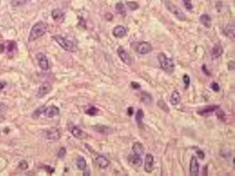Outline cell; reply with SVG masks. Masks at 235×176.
<instances>
[{
    "instance_id": "7",
    "label": "cell",
    "mask_w": 235,
    "mask_h": 176,
    "mask_svg": "<svg viewBox=\"0 0 235 176\" xmlns=\"http://www.w3.org/2000/svg\"><path fill=\"white\" fill-rule=\"evenodd\" d=\"M118 55L121 60H122L125 64H127V65L128 66L131 65V63H132V60H131L130 55H129L128 52L126 51L123 47H121V46L119 47L118 50Z\"/></svg>"
},
{
    "instance_id": "11",
    "label": "cell",
    "mask_w": 235,
    "mask_h": 176,
    "mask_svg": "<svg viewBox=\"0 0 235 176\" xmlns=\"http://www.w3.org/2000/svg\"><path fill=\"white\" fill-rule=\"evenodd\" d=\"M154 160L153 155L150 153L145 155V165H144V169L146 173H151L154 168Z\"/></svg>"
},
{
    "instance_id": "22",
    "label": "cell",
    "mask_w": 235,
    "mask_h": 176,
    "mask_svg": "<svg viewBox=\"0 0 235 176\" xmlns=\"http://www.w3.org/2000/svg\"><path fill=\"white\" fill-rule=\"evenodd\" d=\"M180 101H181V96H180L179 92L176 90L173 91V93L171 94V100H170L171 105L173 106H177L180 102Z\"/></svg>"
},
{
    "instance_id": "20",
    "label": "cell",
    "mask_w": 235,
    "mask_h": 176,
    "mask_svg": "<svg viewBox=\"0 0 235 176\" xmlns=\"http://www.w3.org/2000/svg\"><path fill=\"white\" fill-rule=\"evenodd\" d=\"M200 23L203 25L204 27L206 28H210L212 25V19L211 17L208 15V14H202L200 17Z\"/></svg>"
},
{
    "instance_id": "9",
    "label": "cell",
    "mask_w": 235,
    "mask_h": 176,
    "mask_svg": "<svg viewBox=\"0 0 235 176\" xmlns=\"http://www.w3.org/2000/svg\"><path fill=\"white\" fill-rule=\"evenodd\" d=\"M52 89V87L51 84L48 83H44L38 88V93H37V97L38 98H43V97L46 96V94H48V93L51 92Z\"/></svg>"
},
{
    "instance_id": "32",
    "label": "cell",
    "mask_w": 235,
    "mask_h": 176,
    "mask_svg": "<svg viewBox=\"0 0 235 176\" xmlns=\"http://www.w3.org/2000/svg\"><path fill=\"white\" fill-rule=\"evenodd\" d=\"M127 5L131 11H135V10L138 9L139 7L138 4L137 2H129L127 3Z\"/></svg>"
},
{
    "instance_id": "42",
    "label": "cell",
    "mask_w": 235,
    "mask_h": 176,
    "mask_svg": "<svg viewBox=\"0 0 235 176\" xmlns=\"http://www.w3.org/2000/svg\"><path fill=\"white\" fill-rule=\"evenodd\" d=\"M133 112H134V111L132 108H131L130 107V108H128V114L129 115V116H131V115L133 114Z\"/></svg>"
},
{
    "instance_id": "18",
    "label": "cell",
    "mask_w": 235,
    "mask_h": 176,
    "mask_svg": "<svg viewBox=\"0 0 235 176\" xmlns=\"http://www.w3.org/2000/svg\"><path fill=\"white\" fill-rule=\"evenodd\" d=\"M52 16L54 21L58 22H62L65 19V13L60 9L53 10L52 12Z\"/></svg>"
},
{
    "instance_id": "28",
    "label": "cell",
    "mask_w": 235,
    "mask_h": 176,
    "mask_svg": "<svg viewBox=\"0 0 235 176\" xmlns=\"http://www.w3.org/2000/svg\"><path fill=\"white\" fill-rule=\"evenodd\" d=\"M115 10H116V11L118 12V13L119 14H121V15H122V16L126 15V9L123 3H121V2L117 3L116 5H115Z\"/></svg>"
},
{
    "instance_id": "15",
    "label": "cell",
    "mask_w": 235,
    "mask_h": 176,
    "mask_svg": "<svg viewBox=\"0 0 235 176\" xmlns=\"http://www.w3.org/2000/svg\"><path fill=\"white\" fill-rule=\"evenodd\" d=\"M223 52V50L221 45L219 44H214L211 50L212 58L213 59H217V58H220Z\"/></svg>"
},
{
    "instance_id": "33",
    "label": "cell",
    "mask_w": 235,
    "mask_h": 176,
    "mask_svg": "<svg viewBox=\"0 0 235 176\" xmlns=\"http://www.w3.org/2000/svg\"><path fill=\"white\" fill-rule=\"evenodd\" d=\"M183 81H184V88L187 89V88L189 87L190 86V78L189 75H187V74H184L183 76Z\"/></svg>"
},
{
    "instance_id": "29",
    "label": "cell",
    "mask_w": 235,
    "mask_h": 176,
    "mask_svg": "<svg viewBox=\"0 0 235 176\" xmlns=\"http://www.w3.org/2000/svg\"><path fill=\"white\" fill-rule=\"evenodd\" d=\"M45 109H46L45 106L39 107V108H38V109H36V110L34 111L33 114H32V117H33L34 118H38L40 115L44 114V111H45Z\"/></svg>"
},
{
    "instance_id": "27",
    "label": "cell",
    "mask_w": 235,
    "mask_h": 176,
    "mask_svg": "<svg viewBox=\"0 0 235 176\" xmlns=\"http://www.w3.org/2000/svg\"><path fill=\"white\" fill-rule=\"evenodd\" d=\"M30 0H12L11 5L13 7H20L27 4Z\"/></svg>"
},
{
    "instance_id": "38",
    "label": "cell",
    "mask_w": 235,
    "mask_h": 176,
    "mask_svg": "<svg viewBox=\"0 0 235 176\" xmlns=\"http://www.w3.org/2000/svg\"><path fill=\"white\" fill-rule=\"evenodd\" d=\"M19 167L21 168V169H26L28 168V164L27 161H21V162L19 163Z\"/></svg>"
},
{
    "instance_id": "1",
    "label": "cell",
    "mask_w": 235,
    "mask_h": 176,
    "mask_svg": "<svg viewBox=\"0 0 235 176\" xmlns=\"http://www.w3.org/2000/svg\"><path fill=\"white\" fill-rule=\"evenodd\" d=\"M48 30V25L45 22L39 21L32 26L29 36V41H34L45 35Z\"/></svg>"
},
{
    "instance_id": "16",
    "label": "cell",
    "mask_w": 235,
    "mask_h": 176,
    "mask_svg": "<svg viewBox=\"0 0 235 176\" xmlns=\"http://www.w3.org/2000/svg\"><path fill=\"white\" fill-rule=\"evenodd\" d=\"M113 34L115 38H122L127 34V29L122 25H118L113 29Z\"/></svg>"
},
{
    "instance_id": "4",
    "label": "cell",
    "mask_w": 235,
    "mask_h": 176,
    "mask_svg": "<svg viewBox=\"0 0 235 176\" xmlns=\"http://www.w3.org/2000/svg\"><path fill=\"white\" fill-rule=\"evenodd\" d=\"M165 4L166 5V7H167V9L171 13H173L178 19L182 21H185L186 19H187V18H186V15L183 13V11H182L179 7H178L177 6L174 5L173 2H170V1H168V0L167 1H165Z\"/></svg>"
},
{
    "instance_id": "21",
    "label": "cell",
    "mask_w": 235,
    "mask_h": 176,
    "mask_svg": "<svg viewBox=\"0 0 235 176\" xmlns=\"http://www.w3.org/2000/svg\"><path fill=\"white\" fill-rule=\"evenodd\" d=\"M132 151L135 154L142 156L144 153V147L141 143L135 142L132 146Z\"/></svg>"
},
{
    "instance_id": "17",
    "label": "cell",
    "mask_w": 235,
    "mask_h": 176,
    "mask_svg": "<svg viewBox=\"0 0 235 176\" xmlns=\"http://www.w3.org/2000/svg\"><path fill=\"white\" fill-rule=\"evenodd\" d=\"M223 33L226 37L229 38L230 39L234 40L235 37V27L233 24H229L224 28Z\"/></svg>"
},
{
    "instance_id": "13",
    "label": "cell",
    "mask_w": 235,
    "mask_h": 176,
    "mask_svg": "<svg viewBox=\"0 0 235 176\" xmlns=\"http://www.w3.org/2000/svg\"><path fill=\"white\" fill-rule=\"evenodd\" d=\"M129 159V163L130 164L131 166L135 167H140L143 164V161H142L141 156H140L138 155L134 154L130 155L128 158Z\"/></svg>"
},
{
    "instance_id": "3",
    "label": "cell",
    "mask_w": 235,
    "mask_h": 176,
    "mask_svg": "<svg viewBox=\"0 0 235 176\" xmlns=\"http://www.w3.org/2000/svg\"><path fill=\"white\" fill-rule=\"evenodd\" d=\"M53 38L55 40L57 43L60 45L62 49L66 50L68 52H76V46L75 44L71 40L68 38H64L63 36L60 35H56L54 36Z\"/></svg>"
},
{
    "instance_id": "43",
    "label": "cell",
    "mask_w": 235,
    "mask_h": 176,
    "mask_svg": "<svg viewBox=\"0 0 235 176\" xmlns=\"http://www.w3.org/2000/svg\"><path fill=\"white\" fill-rule=\"evenodd\" d=\"M203 70H204V73L207 74V75H210V73H209V72H207V69H206V65H204V66H203Z\"/></svg>"
},
{
    "instance_id": "40",
    "label": "cell",
    "mask_w": 235,
    "mask_h": 176,
    "mask_svg": "<svg viewBox=\"0 0 235 176\" xmlns=\"http://www.w3.org/2000/svg\"><path fill=\"white\" fill-rule=\"evenodd\" d=\"M228 70L230 71H234V68H235V63L233 61V60H231V61H229V63H228Z\"/></svg>"
},
{
    "instance_id": "12",
    "label": "cell",
    "mask_w": 235,
    "mask_h": 176,
    "mask_svg": "<svg viewBox=\"0 0 235 176\" xmlns=\"http://www.w3.org/2000/svg\"><path fill=\"white\" fill-rule=\"evenodd\" d=\"M218 108H219V106L218 105H210V106H206L204 108H201L198 112V114L201 115V116H205V115H208L214 112L215 111L218 110Z\"/></svg>"
},
{
    "instance_id": "25",
    "label": "cell",
    "mask_w": 235,
    "mask_h": 176,
    "mask_svg": "<svg viewBox=\"0 0 235 176\" xmlns=\"http://www.w3.org/2000/svg\"><path fill=\"white\" fill-rule=\"evenodd\" d=\"M76 165H77V167L80 170H85L86 169L87 167V163L85 159H84L83 157H79L77 159V161H76Z\"/></svg>"
},
{
    "instance_id": "34",
    "label": "cell",
    "mask_w": 235,
    "mask_h": 176,
    "mask_svg": "<svg viewBox=\"0 0 235 176\" xmlns=\"http://www.w3.org/2000/svg\"><path fill=\"white\" fill-rule=\"evenodd\" d=\"M98 111L99 110L96 108V107H91V108H89L88 110L86 111V114L88 115H90V116H94V115H96L97 113H98Z\"/></svg>"
},
{
    "instance_id": "44",
    "label": "cell",
    "mask_w": 235,
    "mask_h": 176,
    "mask_svg": "<svg viewBox=\"0 0 235 176\" xmlns=\"http://www.w3.org/2000/svg\"><path fill=\"white\" fill-rule=\"evenodd\" d=\"M5 85H6V83L5 82H0V90L2 89L5 86Z\"/></svg>"
},
{
    "instance_id": "41",
    "label": "cell",
    "mask_w": 235,
    "mask_h": 176,
    "mask_svg": "<svg viewBox=\"0 0 235 176\" xmlns=\"http://www.w3.org/2000/svg\"><path fill=\"white\" fill-rule=\"evenodd\" d=\"M131 87L133 88H135V89H139L141 88V85L137 82H132L131 83Z\"/></svg>"
},
{
    "instance_id": "37",
    "label": "cell",
    "mask_w": 235,
    "mask_h": 176,
    "mask_svg": "<svg viewBox=\"0 0 235 176\" xmlns=\"http://www.w3.org/2000/svg\"><path fill=\"white\" fill-rule=\"evenodd\" d=\"M211 86L212 89L213 90L214 92H219V90H220V86H219V85H218V83H217L216 82L212 83L211 86Z\"/></svg>"
},
{
    "instance_id": "8",
    "label": "cell",
    "mask_w": 235,
    "mask_h": 176,
    "mask_svg": "<svg viewBox=\"0 0 235 176\" xmlns=\"http://www.w3.org/2000/svg\"><path fill=\"white\" fill-rule=\"evenodd\" d=\"M137 51L140 55H146L152 51V46L149 42L143 41L138 44Z\"/></svg>"
},
{
    "instance_id": "24",
    "label": "cell",
    "mask_w": 235,
    "mask_h": 176,
    "mask_svg": "<svg viewBox=\"0 0 235 176\" xmlns=\"http://www.w3.org/2000/svg\"><path fill=\"white\" fill-rule=\"evenodd\" d=\"M71 132L72 135L74 136L75 138H77V139L84 138L85 133L81 130L80 127H78L76 126H74L71 128Z\"/></svg>"
},
{
    "instance_id": "36",
    "label": "cell",
    "mask_w": 235,
    "mask_h": 176,
    "mask_svg": "<svg viewBox=\"0 0 235 176\" xmlns=\"http://www.w3.org/2000/svg\"><path fill=\"white\" fill-rule=\"evenodd\" d=\"M66 154V149L65 147H61L59 151L58 152V157L60 159H62L65 157V155Z\"/></svg>"
},
{
    "instance_id": "31",
    "label": "cell",
    "mask_w": 235,
    "mask_h": 176,
    "mask_svg": "<svg viewBox=\"0 0 235 176\" xmlns=\"http://www.w3.org/2000/svg\"><path fill=\"white\" fill-rule=\"evenodd\" d=\"M157 105H158V106H159V108L162 109V110L165 111V112H167V113L169 112V108L168 107L167 104H166V103L164 102L163 100H160L158 101Z\"/></svg>"
},
{
    "instance_id": "23",
    "label": "cell",
    "mask_w": 235,
    "mask_h": 176,
    "mask_svg": "<svg viewBox=\"0 0 235 176\" xmlns=\"http://www.w3.org/2000/svg\"><path fill=\"white\" fill-rule=\"evenodd\" d=\"M143 118H144V112L142 109H138L135 115V120L137 123V125L140 128H143Z\"/></svg>"
},
{
    "instance_id": "14",
    "label": "cell",
    "mask_w": 235,
    "mask_h": 176,
    "mask_svg": "<svg viewBox=\"0 0 235 176\" xmlns=\"http://www.w3.org/2000/svg\"><path fill=\"white\" fill-rule=\"evenodd\" d=\"M60 113V109H59L57 106H51L48 108H46L45 111H44V115L46 117L48 118H52V117L57 116Z\"/></svg>"
},
{
    "instance_id": "39",
    "label": "cell",
    "mask_w": 235,
    "mask_h": 176,
    "mask_svg": "<svg viewBox=\"0 0 235 176\" xmlns=\"http://www.w3.org/2000/svg\"><path fill=\"white\" fill-rule=\"evenodd\" d=\"M196 153H197L198 156L200 158V159L203 160L204 159V157H205V154H204V153L201 150H198L196 151Z\"/></svg>"
},
{
    "instance_id": "5",
    "label": "cell",
    "mask_w": 235,
    "mask_h": 176,
    "mask_svg": "<svg viewBox=\"0 0 235 176\" xmlns=\"http://www.w3.org/2000/svg\"><path fill=\"white\" fill-rule=\"evenodd\" d=\"M46 137L48 140L58 141L61 137V133L56 127H52L46 131Z\"/></svg>"
},
{
    "instance_id": "6",
    "label": "cell",
    "mask_w": 235,
    "mask_h": 176,
    "mask_svg": "<svg viewBox=\"0 0 235 176\" xmlns=\"http://www.w3.org/2000/svg\"><path fill=\"white\" fill-rule=\"evenodd\" d=\"M199 173V164L197 158L192 156L190 161V175L191 176H198Z\"/></svg>"
},
{
    "instance_id": "2",
    "label": "cell",
    "mask_w": 235,
    "mask_h": 176,
    "mask_svg": "<svg viewBox=\"0 0 235 176\" xmlns=\"http://www.w3.org/2000/svg\"><path fill=\"white\" fill-rule=\"evenodd\" d=\"M158 60H159L160 67L163 71H165L168 74H173L174 70H175V65L173 60L164 54L163 52H160L157 55Z\"/></svg>"
},
{
    "instance_id": "30",
    "label": "cell",
    "mask_w": 235,
    "mask_h": 176,
    "mask_svg": "<svg viewBox=\"0 0 235 176\" xmlns=\"http://www.w3.org/2000/svg\"><path fill=\"white\" fill-rule=\"evenodd\" d=\"M94 127H95V129H96V131H99V133H107V134L109 133L108 131H111L110 128H109V127H107L103 126V125H97V126H95Z\"/></svg>"
},
{
    "instance_id": "19",
    "label": "cell",
    "mask_w": 235,
    "mask_h": 176,
    "mask_svg": "<svg viewBox=\"0 0 235 176\" xmlns=\"http://www.w3.org/2000/svg\"><path fill=\"white\" fill-rule=\"evenodd\" d=\"M96 163L99 167L102 168V169H105L110 164L109 160L103 155H99L96 158Z\"/></svg>"
},
{
    "instance_id": "26",
    "label": "cell",
    "mask_w": 235,
    "mask_h": 176,
    "mask_svg": "<svg viewBox=\"0 0 235 176\" xmlns=\"http://www.w3.org/2000/svg\"><path fill=\"white\" fill-rule=\"evenodd\" d=\"M141 99L143 102L148 105L150 104L151 102V101H152V98H151V95L146 92H142Z\"/></svg>"
},
{
    "instance_id": "10",
    "label": "cell",
    "mask_w": 235,
    "mask_h": 176,
    "mask_svg": "<svg viewBox=\"0 0 235 176\" xmlns=\"http://www.w3.org/2000/svg\"><path fill=\"white\" fill-rule=\"evenodd\" d=\"M37 59L40 69L44 71H47L49 66H48V59L45 55L40 52L37 55Z\"/></svg>"
},
{
    "instance_id": "35",
    "label": "cell",
    "mask_w": 235,
    "mask_h": 176,
    "mask_svg": "<svg viewBox=\"0 0 235 176\" xmlns=\"http://www.w3.org/2000/svg\"><path fill=\"white\" fill-rule=\"evenodd\" d=\"M182 1H183L184 5L185 6L186 9L188 10V11H191V10L193 8L191 0H182Z\"/></svg>"
}]
</instances>
